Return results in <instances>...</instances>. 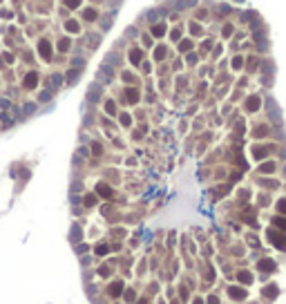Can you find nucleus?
<instances>
[{
	"label": "nucleus",
	"mask_w": 286,
	"mask_h": 304,
	"mask_svg": "<svg viewBox=\"0 0 286 304\" xmlns=\"http://www.w3.org/2000/svg\"><path fill=\"white\" fill-rule=\"evenodd\" d=\"M96 253H99V255H105V253H107V248H105V246H99V248H96Z\"/></svg>",
	"instance_id": "nucleus-3"
},
{
	"label": "nucleus",
	"mask_w": 286,
	"mask_h": 304,
	"mask_svg": "<svg viewBox=\"0 0 286 304\" xmlns=\"http://www.w3.org/2000/svg\"><path fill=\"white\" fill-rule=\"evenodd\" d=\"M25 112H27V114H31V112H34V103H29V105L25 107Z\"/></svg>",
	"instance_id": "nucleus-5"
},
{
	"label": "nucleus",
	"mask_w": 286,
	"mask_h": 304,
	"mask_svg": "<svg viewBox=\"0 0 286 304\" xmlns=\"http://www.w3.org/2000/svg\"><path fill=\"white\" fill-rule=\"evenodd\" d=\"M40 101H49V92H42L40 94Z\"/></svg>",
	"instance_id": "nucleus-6"
},
{
	"label": "nucleus",
	"mask_w": 286,
	"mask_h": 304,
	"mask_svg": "<svg viewBox=\"0 0 286 304\" xmlns=\"http://www.w3.org/2000/svg\"><path fill=\"white\" fill-rule=\"evenodd\" d=\"M36 81H38V76H36V74H29V76L25 78V85H27V87H34Z\"/></svg>",
	"instance_id": "nucleus-1"
},
{
	"label": "nucleus",
	"mask_w": 286,
	"mask_h": 304,
	"mask_svg": "<svg viewBox=\"0 0 286 304\" xmlns=\"http://www.w3.org/2000/svg\"><path fill=\"white\" fill-rule=\"evenodd\" d=\"M67 78H69V81H76V78H78V74H76V72H69Z\"/></svg>",
	"instance_id": "nucleus-7"
},
{
	"label": "nucleus",
	"mask_w": 286,
	"mask_h": 304,
	"mask_svg": "<svg viewBox=\"0 0 286 304\" xmlns=\"http://www.w3.org/2000/svg\"><path fill=\"white\" fill-rule=\"evenodd\" d=\"M99 190H101V194H109V188H105V186H99Z\"/></svg>",
	"instance_id": "nucleus-4"
},
{
	"label": "nucleus",
	"mask_w": 286,
	"mask_h": 304,
	"mask_svg": "<svg viewBox=\"0 0 286 304\" xmlns=\"http://www.w3.org/2000/svg\"><path fill=\"white\" fill-rule=\"evenodd\" d=\"M67 5L69 7H78V0H67Z\"/></svg>",
	"instance_id": "nucleus-8"
},
{
	"label": "nucleus",
	"mask_w": 286,
	"mask_h": 304,
	"mask_svg": "<svg viewBox=\"0 0 286 304\" xmlns=\"http://www.w3.org/2000/svg\"><path fill=\"white\" fill-rule=\"evenodd\" d=\"M279 208H282V210L286 212V201H279Z\"/></svg>",
	"instance_id": "nucleus-9"
},
{
	"label": "nucleus",
	"mask_w": 286,
	"mask_h": 304,
	"mask_svg": "<svg viewBox=\"0 0 286 304\" xmlns=\"http://www.w3.org/2000/svg\"><path fill=\"white\" fill-rule=\"evenodd\" d=\"M99 94H101V92H99V87H92V94H90V99H92V101H96V99H99Z\"/></svg>",
	"instance_id": "nucleus-2"
}]
</instances>
